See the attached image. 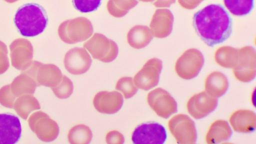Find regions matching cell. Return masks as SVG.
Wrapping results in <instances>:
<instances>
[{
  "mask_svg": "<svg viewBox=\"0 0 256 144\" xmlns=\"http://www.w3.org/2000/svg\"><path fill=\"white\" fill-rule=\"evenodd\" d=\"M147 102L150 108L159 116L168 118L177 112V103L166 90L156 88L148 92Z\"/></svg>",
  "mask_w": 256,
  "mask_h": 144,
  "instance_id": "cell-10",
  "label": "cell"
},
{
  "mask_svg": "<svg viewBox=\"0 0 256 144\" xmlns=\"http://www.w3.org/2000/svg\"><path fill=\"white\" fill-rule=\"evenodd\" d=\"M232 134V131L228 122L218 120L210 126L205 140L207 144H218L228 140Z\"/></svg>",
  "mask_w": 256,
  "mask_h": 144,
  "instance_id": "cell-21",
  "label": "cell"
},
{
  "mask_svg": "<svg viewBox=\"0 0 256 144\" xmlns=\"http://www.w3.org/2000/svg\"><path fill=\"white\" fill-rule=\"evenodd\" d=\"M5 0L6 2H8V3H13V2H14L18 0Z\"/></svg>",
  "mask_w": 256,
  "mask_h": 144,
  "instance_id": "cell-37",
  "label": "cell"
},
{
  "mask_svg": "<svg viewBox=\"0 0 256 144\" xmlns=\"http://www.w3.org/2000/svg\"><path fill=\"white\" fill-rule=\"evenodd\" d=\"M22 128L18 116L11 113L0 114V144H14L20 140Z\"/></svg>",
  "mask_w": 256,
  "mask_h": 144,
  "instance_id": "cell-16",
  "label": "cell"
},
{
  "mask_svg": "<svg viewBox=\"0 0 256 144\" xmlns=\"http://www.w3.org/2000/svg\"><path fill=\"white\" fill-rule=\"evenodd\" d=\"M162 68V62L160 59L154 58L148 60L134 76V84L138 88L144 90L153 88L158 83Z\"/></svg>",
  "mask_w": 256,
  "mask_h": 144,
  "instance_id": "cell-12",
  "label": "cell"
},
{
  "mask_svg": "<svg viewBox=\"0 0 256 144\" xmlns=\"http://www.w3.org/2000/svg\"><path fill=\"white\" fill-rule=\"evenodd\" d=\"M22 72L32 77L38 86L52 88L61 80L62 74L60 68L53 64H44L34 60L30 66Z\"/></svg>",
  "mask_w": 256,
  "mask_h": 144,
  "instance_id": "cell-8",
  "label": "cell"
},
{
  "mask_svg": "<svg viewBox=\"0 0 256 144\" xmlns=\"http://www.w3.org/2000/svg\"><path fill=\"white\" fill-rule=\"evenodd\" d=\"M168 127L177 143L192 144L196 142L195 124L186 114H179L172 116L168 122Z\"/></svg>",
  "mask_w": 256,
  "mask_h": 144,
  "instance_id": "cell-6",
  "label": "cell"
},
{
  "mask_svg": "<svg viewBox=\"0 0 256 144\" xmlns=\"http://www.w3.org/2000/svg\"><path fill=\"white\" fill-rule=\"evenodd\" d=\"M138 0L143 2H152L154 1L155 0Z\"/></svg>",
  "mask_w": 256,
  "mask_h": 144,
  "instance_id": "cell-38",
  "label": "cell"
},
{
  "mask_svg": "<svg viewBox=\"0 0 256 144\" xmlns=\"http://www.w3.org/2000/svg\"><path fill=\"white\" fill-rule=\"evenodd\" d=\"M28 123L30 130L42 141H53L58 135L60 130L58 124L42 111H38L31 114Z\"/></svg>",
  "mask_w": 256,
  "mask_h": 144,
  "instance_id": "cell-9",
  "label": "cell"
},
{
  "mask_svg": "<svg viewBox=\"0 0 256 144\" xmlns=\"http://www.w3.org/2000/svg\"><path fill=\"white\" fill-rule=\"evenodd\" d=\"M55 96L60 99L68 98L72 93L74 86L72 80L63 75L60 82L56 86L51 88Z\"/></svg>",
  "mask_w": 256,
  "mask_h": 144,
  "instance_id": "cell-30",
  "label": "cell"
},
{
  "mask_svg": "<svg viewBox=\"0 0 256 144\" xmlns=\"http://www.w3.org/2000/svg\"><path fill=\"white\" fill-rule=\"evenodd\" d=\"M228 10L236 16H246L252 10L254 0H224Z\"/></svg>",
  "mask_w": 256,
  "mask_h": 144,
  "instance_id": "cell-28",
  "label": "cell"
},
{
  "mask_svg": "<svg viewBox=\"0 0 256 144\" xmlns=\"http://www.w3.org/2000/svg\"><path fill=\"white\" fill-rule=\"evenodd\" d=\"M204 64V58L198 50L192 48L186 50L178 58L175 64V71L179 77L190 80L196 77Z\"/></svg>",
  "mask_w": 256,
  "mask_h": 144,
  "instance_id": "cell-5",
  "label": "cell"
},
{
  "mask_svg": "<svg viewBox=\"0 0 256 144\" xmlns=\"http://www.w3.org/2000/svg\"><path fill=\"white\" fill-rule=\"evenodd\" d=\"M13 108L20 118L26 120L30 113L40 109V106L32 94H24L18 98L14 102Z\"/></svg>",
  "mask_w": 256,
  "mask_h": 144,
  "instance_id": "cell-24",
  "label": "cell"
},
{
  "mask_svg": "<svg viewBox=\"0 0 256 144\" xmlns=\"http://www.w3.org/2000/svg\"><path fill=\"white\" fill-rule=\"evenodd\" d=\"M93 32L90 21L82 16L66 20L60 24L58 29L60 38L68 44L84 41L92 36Z\"/></svg>",
  "mask_w": 256,
  "mask_h": 144,
  "instance_id": "cell-3",
  "label": "cell"
},
{
  "mask_svg": "<svg viewBox=\"0 0 256 144\" xmlns=\"http://www.w3.org/2000/svg\"><path fill=\"white\" fill-rule=\"evenodd\" d=\"M232 20L219 4H210L193 16V26L198 36L208 46H214L226 40L232 32Z\"/></svg>",
  "mask_w": 256,
  "mask_h": 144,
  "instance_id": "cell-1",
  "label": "cell"
},
{
  "mask_svg": "<svg viewBox=\"0 0 256 144\" xmlns=\"http://www.w3.org/2000/svg\"><path fill=\"white\" fill-rule=\"evenodd\" d=\"M218 100L206 92L194 94L188 100L186 108L188 114L195 119L202 118L216 108Z\"/></svg>",
  "mask_w": 256,
  "mask_h": 144,
  "instance_id": "cell-15",
  "label": "cell"
},
{
  "mask_svg": "<svg viewBox=\"0 0 256 144\" xmlns=\"http://www.w3.org/2000/svg\"><path fill=\"white\" fill-rule=\"evenodd\" d=\"M153 38L150 28L146 26L136 25L127 34V42L132 48L140 49L148 46Z\"/></svg>",
  "mask_w": 256,
  "mask_h": 144,
  "instance_id": "cell-22",
  "label": "cell"
},
{
  "mask_svg": "<svg viewBox=\"0 0 256 144\" xmlns=\"http://www.w3.org/2000/svg\"><path fill=\"white\" fill-rule=\"evenodd\" d=\"M238 49L230 46H222L218 48L214 54L216 62L224 68H232L236 64Z\"/></svg>",
  "mask_w": 256,
  "mask_h": 144,
  "instance_id": "cell-25",
  "label": "cell"
},
{
  "mask_svg": "<svg viewBox=\"0 0 256 144\" xmlns=\"http://www.w3.org/2000/svg\"><path fill=\"white\" fill-rule=\"evenodd\" d=\"M174 20V16L169 10H156L150 24V28L153 36L162 38L168 36L172 30Z\"/></svg>",
  "mask_w": 256,
  "mask_h": 144,
  "instance_id": "cell-18",
  "label": "cell"
},
{
  "mask_svg": "<svg viewBox=\"0 0 256 144\" xmlns=\"http://www.w3.org/2000/svg\"><path fill=\"white\" fill-rule=\"evenodd\" d=\"M84 47L95 59L110 62L116 58L118 48L116 44L102 34L94 33L84 44Z\"/></svg>",
  "mask_w": 256,
  "mask_h": 144,
  "instance_id": "cell-4",
  "label": "cell"
},
{
  "mask_svg": "<svg viewBox=\"0 0 256 144\" xmlns=\"http://www.w3.org/2000/svg\"><path fill=\"white\" fill-rule=\"evenodd\" d=\"M8 54L6 44L0 40V74L6 72L10 66Z\"/></svg>",
  "mask_w": 256,
  "mask_h": 144,
  "instance_id": "cell-33",
  "label": "cell"
},
{
  "mask_svg": "<svg viewBox=\"0 0 256 144\" xmlns=\"http://www.w3.org/2000/svg\"><path fill=\"white\" fill-rule=\"evenodd\" d=\"M14 23L20 34L24 36L32 37L42 33L46 28L48 18L44 8L37 4L28 3L17 10Z\"/></svg>",
  "mask_w": 256,
  "mask_h": 144,
  "instance_id": "cell-2",
  "label": "cell"
},
{
  "mask_svg": "<svg viewBox=\"0 0 256 144\" xmlns=\"http://www.w3.org/2000/svg\"><path fill=\"white\" fill-rule=\"evenodd\" d=\"M238 49V60L232 68L233 74L238 81L248 82L253 80L256 76V50L250 46H246Z\"/></svg>",
  "mask_w": 256,
  "mask_h": 144,
  "instance_id": "cell-7",
  "label": "cell"
},
{
  "mask_svg": "<svg viewBox=\"0 0 256 144\" xmlns=\"http://www.w3.org/2000/svg\"><path fill=\"white\" fill-rule=\"evenodd\" d=\"M10 56L12 66L24 71L31 64L34 50L32 44L28 40L19 38L10 45Z\"/></svg>",
  "mask_w": 256,
  "mask_h": 144,
  "instance_id": "cell-13",
  "label": "cell"
},
{
  "mask_svg": "<svg viewBox=\"0 0 256 144\" xmlns=\"http://www.w3.org/2000/svg\"><path fill=\"white\" fill-rule=\"evenodd\" d=\"M116 89L121 92L125 98H132L138 91L132 78L128 76L120 78L116 83Z\"/></svg>",
  "mask_w": 256,
  "mask_h": 144,
  "instance_id": "cell-29",
  "label": "cell"
},
{
  "mask_svg": "<svg viewBox=\"0 0 256 144\" xmlns=\"http://www.w3.org/2000/svg\"><path fill=\"white\" fill-rule=\"evenodd\" d=\"M204 0H178L179 4L186 10H192L197 7Z\"/></svg>",
  "mask_w": 256,
  "mask_h": 144,
  "instance_id": "cell-35",
  "label": "cell"
},
{
  "mask_svg": "<svg viewBox=\"0 0 256 144\" xmlns=\"http://www.w3.org/2000/svg\"><path fill=\"white\" fill-rule=\"evenodd\" d=\"M138 4L136 0H108L106 8L111 16L116 18H122Z\"/></svg>",
  "mask_w": 256,
  "mask_h": 144,
  "instance_id": "cell-27",
  "label": "cell"
},
{
  "mask_svg": "<svg viewBox=\"0 0 256 144\" xmlns=\"http://www.w3.org/2000/svg\"><path fill=\"white\" fill-rule=\"evenodd\" d=\"M102 0H72L74 7L81 12H90L96 10L100 6Z\"/></svg>",
  "mask_w": 256,
  "mask_h": 144,
  "instance_id": "cell-31",
  "label": "cell"
},
{
  "mask_svg": "<svg viewBox=\"0 0 256 144\" xmlns=\"http://www.w3.org/2000/svg\"><path fill=\"white\" fill-rule=\"evenodd\" d=\"M16 97L12 94L10 84L3 86L0 88V104L8 108H12Z\"/></svg>",
  "mask_w": 256,
  "mask_h": 144,
  "instance_id": "cell-32",
  "label": "cell"
},
{
  "mask_svg": "<svg viewBox=\"0 0 256 144\" xmlns=\"http://www.w3.org/2000/svg\"><path fill=\"white\" fill-rule=\"evenodd\" d=\"M166 139V132L164 127L154 122L138 126L132 134V140L135 144H162Z\"/></svg>",
  "mask_w": 256,
  "mask_h": 144,
  "instance_id": "cell-11",
  "label": "cell"
},
{
  "mask_svg": "<svg viewBox=\"0 0 256 144\" xmlns=\"http://www.w3.org/2000/svg\"><path fill=\"white\" fill-rule=\"evenodd\" d=\"M176 0H155L153 4L156 8H169Z\"/></svg>",
  "mask_w": 256,
  "mask_h": 144,
  "instance_id": "cell-36",
  "label": "cell"
},
{
  "mask_svg": "<svg viewBox=\"0 0 256 144\" xmlns=\"http://www.w3.org/2000/svg\"><path fill=\"white\" fill-rule=\"evenodd\" d=\"M92 134L90 128L84 124H79L72 127L68 134V142L72 144H89Z\"/></svg>",
  "mask_w": 256,
  "mask_h": 144,
  "instance_id": "cell-26",
  "label": "cell"
},
{
  "mask_svg": "<svg viewBox=\"0 0 256 144\" xmlns=\"http://www.w3.org/2000/svg\"><path fill=\"white\" fill-rule=\"evenodd\" d=\"M10 84V90L16 98L24 94H34L38 86L32 77L23 72L16 77Z\"/></svg>",
  "mask_w": 256,
  "mask_h": 144,
  "instance_id": "cell-23",
  "label": "cell"
},
{
  "mask_svg": "<svg viewBox=\"0 0 256 144\" xmlns=\"http://www.w3.org/2000/svg\"><path fill=\"white\" fill-rule=\"evenodd\" d=\"M124 102L122 94L117 91H100L93 98V105L100 113L112 114L118 112Z\"/></svg>",
  "mask_w": 256,
  "mask_h": 144,
  "instance_id": "cell-17",
  "label": "cell"
},
{
  "mask_svg": "<svg viewBox=\"0 0 256 144\" xmlns=\"http://www.w3.org/2000/svg\"><path fill=\"white\" fill-rule=\"evenodd\" d=\"M230 123L233 130L238 132H254L256 126V115L254 112L247 109L234 111L230 116Z\"/></svg>",
  "mask_w": 256,
  "mask_h": 144,
  "instance_id": "cell-19",
  "label": "cell"
},
{
  "mask_svg": "<svg viewBox=\"0 0 256 144\" xmlns=\"http://www.w3.org/2000/svg\"><path fill=\"white\" fill-rule=\"evenodd\" d=\"M92 62L90 55L84 48L75 47L70 49L64 55V64L70 74L79 75L86 72Z\"/></svg>",
  "mask_w": 256,
  "mask_h": 144,
  "instance_id": "cell-14",
  "label": "cell"
},
{
  "mask_svg": "<svg viewBox=\"0 0 256 144\" xmlns=\"http://www.w3.org/2000/svg\"><path fill=\"white\" fill-rule=\"evenodd\" d=\"M228 87V80L220 72H212L205 79V92L213 97L217 98L222 96Z\"/></svg>",
  "mask_w": 256,
  "mask_h": 144,
  "instance_id": "cell-20",
  "label": "cell"
},
{
  "mask_svg": "<svg viewBox=\"0 0 256 144\" xmlns=\"http://www.w3.org/2000/svg\"><path fill=\"white\" fill-rule=\"evenodd\" d=\"M105 138L106 142L108 144H122L124 142V136L117 130L108 132Z\"/></svg>",
  "mask_w": 256,
  "mask_h": 144,
  "instance_id": "cell-34",
  "label": "cell"
}]
</instances>
